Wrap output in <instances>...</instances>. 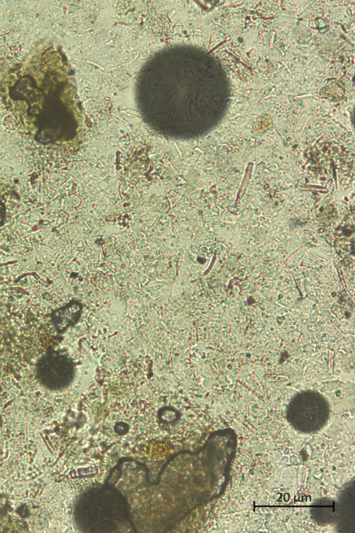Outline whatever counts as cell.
<instances>
[{
    "instance_id": "cell-1",
    "label": "cell",
    "mask_w": 355,
    "mask_h": 533,
    "mask_svg": "<svg viewBox=\"0 0 355 533\" xmlns=\"http://www.w3.org/2000/svg\"><path fill=\"white\" fill-rule=\"evenodd\" d=\"M209 72L207 57L191 46L156 52L136 80V104L144 121L169 136L193 134L209 115Z\"/></svg>"
},
{
    "instance_id": "cell-2",
    "label": "cell",
    "mask_w": 355,
    "mask_h": 533,
    "mask_svg": "<svg viewBox=\"0 0 355 533\" xmlns=\"http://www.w3.org/2000/svg\"><path fill=\"white\" fill-rule=\"evenodd\" d=\"M50 329L47 319L26 303L0 301V366L34 361L47 348Z\"/></svg>"
},
{
    "instance_id": "cell-3",
    "label": "cell",
    "mask_w": 355,
    "mask_h": 533,
    "mask_svg": "<svg viewBox=\"0 0 355 533\" xmlns=\"http://www.w3.org/2000/svg\"><path fill=\"white\" fill-rule=\"evenodd\" d=\"M60 314L58 316V325L60 328H66L68 325L74 323L80 314V306L79 304L73 303L62 310Z\"/></svg>"
}]
</instances>
